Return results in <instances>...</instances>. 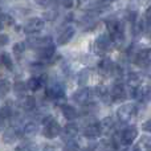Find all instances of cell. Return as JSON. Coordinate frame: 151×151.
<instances>
[{
  "label": "cell",
  "instance_id": "d4e9b609",
  "mask_svg": "<svg viewBox=\"0 0 151 151\" xmlns=\"http://www.w3.org/2000/svg\"><path fill=\"white\" fill-rule=\"evenodd\" d=\"M25 44L27 42H16V44H13L12 47V53L16 56V58H20L21 56H23V53L25 52Z\"/></svg>",
  "mask_w": 151,
  "mask_h": 151
},
{
  "label": "cell",
  "instance_id": "836d02e7",
  "mask_svg": "<svg viewBox=\"0 0 151 151\" xmlns=\"http://www.w3.org/2000/svg\"><path fill=\"white\" fill-rule=\"evenodd\" d=\"M111 76L115 78H122L123 77V69L121 68L119 65H114V68H113V70H111Z\"/></svg>",
  "mask_w": 151,
  "mask_h": 151
},
{
  "label": "cell",
  "instance_id": "e0dca14e",
  "mask_svg": "<svg viewBox=\"0 0 151 151\" xmlns=\"http://www.w3.org/2000/svg\"><path fill=\"white\" fill-rule=\"evenodd\" d=\"M61 111H63V115L66 118L68 121H73L77 118V110L74 109L72 105H68V104H65L64 106H61Z\"/></svg>",
  "mask_w": 151,
  "mask_h": 151
},
{
  "label": "cell",
  "instance_id": "30bf717a",
  "mask_svg": "<svg viewBox=\"0 0 151 151\" xmlns=\"http://www.w3.org/2000/svg\"><path fill=\"white\" fill-rule=\"evenodd\" d=\"M74 33H76V29L73 27H66V28H64L57 37V44L61 45V47L66 45L68 42L72 41V39L74 37Z\"/></svg>",
  "mask_w": 151,
  "mask_h": 151
},
{
  "label": "cell",
  "instance_id": "6da1fadb",
  "mask_svg": "<svg viewBox=\"0 0 151 151\" xmlns=\"http://www.w3.org/2000/svg\"><path fill=\"white\" fill-rule=\"evenodd\" d=\"M45 20L40 17H31L24 24V32L27 35H37L44 29Z\"/></svg>",
  "mask_w": 151,
  "mask_h": 151
},
{
  "label": "cell",
  "instance_id": "4316f807",
  "mask_svg": "<svg viewBox=\"0 0 151 151\" xmlns=\"http://www.w3.org/2000/svg\"><path fill=\"white\" fill-rule=\"evenodd\" d=\"M57 16H58L57 9H53V8L45 11V12L42 13V19H44L45 21H55L56 19H57Z\"/></svg>",
  "mask_w": 151,
  "mask_h": 151
},
{
  "label": "cell",
  "instance_id": "d6a6232c",
  "mask_svg": "<svg viewBox=\"0 0 151 151\" xmlns=\"http://www.w3.org/2000/svg\"><path fill=\"white\" fill-rule=\"evenodd\" d=\"M0 115H1L3 119H7V118H11L12 117V109H11L9 105H4L0 110Z\"/></svg>",
  "mask_w": 151,
  "mask_h": 151
},
{
  "label": "cell",
  "instance_id": "9c48e42d",
  "mask_svg": "<svg viewBox=\"0 0 151 151\" xmlns=\"http://www.w3.org/2000/svg\"><path fill=\"white\" fill-rule=\"evenodd\" d=\"M110 96H111L113 102H121L125 101L126 97H127V90H126L125 85L121 82L113 85V88L110 89Z\"/></svg>",
  "mask_w": 151,
  "mask_h": 151
},
{
  "label": "cell",
  "instance_id": "7a4b0ae2",
  "mask_svg": "<svg viewBox=\"0 0 151 151\" xmlns=\"http://www.w3.org/2000/svg\"><path fill=\"white\" fill-rule=\"evenodd\" d=\"M137 106L134 104H123L118 107L117 110V117L119 119V122L122 123H127L131 119V117L134 115L135 113Z\"/></svg>",
  "mask_w": 151,
  "mask_h": 151
},
{
  "label": "cell",
  "instance_id": "44dd1931",
  "mask_svg": "<svg viewBox=\"0 0 151 151\" xmlns=\"http://www.w3.org/2000/svg\"><path fill=\"white\" fill-rule=\"evenodd\" d=\"M27 86H28V90L37 91L42 86V82H41V80H40V77H31L27 81Z\"/></svg>",
  "mask_w": 151,
  "mask_h": 151
},
{
  "label": "cell",
  "instance_id": "f35d334b",
  "mask_svg": "<svg viewBox=\"0 0 151 151\" xmlns=\"http://www.w3.org/2000/svg\"><path fill=\"white\" fill-rule=\"evenodd\" d=\"M0 40H1V42H0V45H1V47H5V45L8 44V36L7 35H0Z\"/></svg>",
  "mask_w": 151,
  "mask_h": 151
},
{
  "label": "cell",
  "instance_id": "484cf974",
  "mask_svg": "<svg viewBox=\"0 0 151 151\" xmlns=\"http://www.w3.org/2000/svg\"><path fill=\"white\" fill-rule=\"evenodd\" d=\"M1 64L8 70H12L13 69V61H12V58H11V55H8L7 52L1 53Z\"/></svg>",
  "mask_w": 151,
  "mask_h": 151
},
{
  "label": "cell",
  "instance_id": "3957f363",
  "mask_svg": "<svg viewBox=\"0 0 151 151\" xmlns=\"http://www.w3.org/2000/svg\"><path fill=\"white\" fill-rule=\"evenodd\" d=\"M45 96L52 101H57V99L65 97V88L61 82H53L50 86H48L45 90Z\"/></svg>",
  "mask_w": 151,
  "mask_h": 151
},
{
  "label": "cell",
  "instance_id": "8fae6325",
  "mask_svg": "<svg viewBox=\"0 0 151 151\" xmlns=\"http://www.w3.org/2000/svg\"><path fill=\"white\" fill-rule=\"evenodd\" d=\"M102 135L101 129H99V123H90L83 129V137L88 139H94Z\"/></svg>",
  "mask_w": 151,
  "mask_h": 151
},
{
  "label": "cell",
  "instance_id": "603a6c76",
  "mask_svg": "<svg viewBox=\"0 0 151 151\" xmlns=\"http://www.w3.org/2000/svg\"><path fill=\"white\" fill-rule=\"evenodd\" d=\"M27 90H28V86H27V82H24V81H16L13 83V91L17 96H24V93Z\"/></svg>",
  "mask_w": 151,
  "mask_h": 151
},
{
  "label": "cell",
  "instance_id": "8992f818",
  "mask_svg": "<svg viewBox=\"0 0 151 151\" xmlns=\"http://www.w3.org/2000/svg\"><path fill=\"white\" fill-rule=\"evenodd\" d=\"M111 45H113V40H111V37H110L109 33L99 35V36L96 39V41H94V47H96V49L98 50L99 53L107 52V50L111 48Z\"/></svg>",
  "mask_w": 151,
  "mask_h": 151
},
{
  "label": "cell",
  "instance_id": "9a60e30c",
  "mask_svg": "<svg viewBox=\"0 0 151 151\" xmlns=\"http://www.w3.org/2000/svg\"><path fill=\"white\" fill-rule=\"evenodd\" d=\"M17 138V131L13 126H8L4 131H3V142L5 145H11L16 141Z\"/></svg>",
  "mask_w": 151,
  "mask_h": 151
},
{
  "label": "cell",
  "instance_id": "83f0119b",
  "mask_svg": "<svg viewBox=\"0 0 151 151\" xmlns=\"http://www.w3.org/2000/svg\"><path fill=\"white\" fill-rule=\"evenodd\" d=\"M1 24H3V27H4V28L13 27V25H15V19H13L11 15H8V13H3V15H1Z\"/></svg>",
  "mask_w": 151,
  "mask_h": 151
},
{
  "label": "cell",
  "instance_id": "ffe728a7",
  "mask_svg": "<svg viewBox=\"0 0 151 151\" xmlns=\"http://www.w3.org/2000/svg\"><path fill=\"white\" fill-rule=\"evenodd\" d=\"M23 133H24V135H27V137L36 135V134L39 133V125L35 122H28L25 126H24Z\"/></svg>",
  "mask_w": 151,
  "mask_h": 151
},
{
  "label": "cell",
  "instance_id": "d6986e66",
  "mask_svg": "<svg viewBox=\"0 0 151 151\" xmlns=\"http://www.w3.org/2000/svg\"><path fill=\"white\" fill-rule=\"evenodd\" d=\"M64 134L68 139H74L78 134V126L76 123H68L64 129Z\"/></svg>",
  "mask_w": 151,
  "mask_h": 151
},
{
  "label": "cell",
  "instance_id": "1f68e13d",
  "mask_svg": "<svg viewBox=\"0 0 151 151\" xmlns=\"http://www.w3.org/2000/svg\"><path fill=\"white\" fill-rule=\"evenodd\" d=\"M143 28H145V36L151 40V17H146V16H145Z\"/></svg>",
  "mask_w": 151,
  "mask_h": 151
},
{
  "label": "cell",
  "instance_id": "ac0fdd59",
  "mask_svg": "<svg viewBox=\"0 0 151 151\" xmlns=\"http://www.w3.org/2000/svg\"><path fill=\"white\" fill-rule=\"evenodd\" d=\"M21 107L25 111H32L36 109V98L33 96H25L21 101Z\"/></svg>",
  "mask_w": 151,
  "mask_h": 151
},
{
  "label": "cell",
  "instance_id": "e575fe53",
  "mask_svg": "<svg viewBox=\"0 0 151 151\" xmlns=\"http://www.w3.org/2000/svg\"><path fill=\"white\" fill-rule=\"evenodd\" d=\"M55 1L63 5L64 8H72L74 5V0H55Z\"/></svg>",
  "mask_w": 151,
  "mask_h": 151
},
{
  "label": "cell",
  "instance_id": "4fadbf2b",
  "mask_svg": "<svg viewBox=\"0 0 151 151\" xmlns=\"http://www.w3.org/2000/svg\"><path fill=\"white\" fill-rule=\"evenodd\" d=\"M142 78L141 74L135 73V72H130L127 76H126V83H127V88L130 89H137L141 86Z\"/></svg>",
  "mask_w": 151,
  "mask_h": 151
},
{
  "label": "cell",
  "instance_id": "7c38bea8",
  "mask_svg": "<svg viewBox=\"0 0 151 151\" xmlns=\"http://www.w3.org/2000/svg\"><path fill=\"white\" fill-rule=\"evenodd\" d=\"M55 53H56V47L53 44L37 49V56H39V58L40 60H44V61L52 60L53 56H55Z\"/></svg>",
  "mask_w": 151,
  "mask_h": 151
},
{
  "label": "cell",
  "instance_id": "f1b7e54d",
  "mask_svg": "<svg viewBox=\"0 0 151 151\" xmlns=\"http://www.w3.org/2000/svg\"><path fill=\"white\" fill-rule=\"evenodd\" d=\"M9 90H11V82L8 80H5V78H3L1 82H0V94H1L3 98L9 93Z\"/></svg>",
  "mask_w": 151,
  "mask_h": 151
},
{
  "label": "cell",
  "instance_id": "f546056e",
  "mask_svg": "<svg viewBox=\"0 0 151 151\" xmlns=\"http://www.w3.org/2000/svg\"><path fill=\"white\" fill-rule=\"evenodd\" d=\"M63 151H80V145L74 139H69L65 143V146H64Z\"/></svg>",
  "mask_w": 151,
  "mask_h": 151
},
{
  "label": "cell",
  "instance_id": "b9f144b4",
  "mask_svg": "<svg viewBox=\"0 0 151 151\" xmlns=\"http://www.w3.org/2000/svg\"><path fill=\"white\" fill-rule=\"evenodd\" d=\"M41 151H55V149H53L52 146H49V145H45V146L42 147Z\"/></svg>",
  "mask_w": 151,
  "mask_h": 151
},
{
  "label": "cell",
  "instance_id": "60d3db41",
  "mask_svg": "<svg viewBox=\"0 0 151 151\" xmlns=\"http://www.w3.org/2000/svg\"><path fill=\"white\" fill-rule=\"evenodd\" d=\"M145 74H146L149 78H151V63L145 68Z\"/></svg>",
  "mask_w": 151,
  "mask_h": 151
},
{
  "label": "cell",
  "instance_id": "74e56055",
  "mask_svg": "<svg viewBox=\"0 0 151 151\" xmlns=\"http://www.w3.org/2000/svg\"><path fill=\"white\" fill-rule=\"evenodd\" d=\"M142 129H143L146 133H151V119L146 121V122L143 123V126H142Z\"/></svg>",
  "mask_w": 151,
  "mask_h": 151
},
{
  "label": "cell",
  "instance_id": "277c9868",
  "mask_svg": "<svg viewBox=\"0 0 151 151\" xmlns=\"http://www.w3.org/2000/svg\"><path fill=\"white\" fill-rule=\"evenodd\" d=\"M27 44L31 48H35V49H40V48L48 47V45L53 44L52 37L49 36H35V35H31L27 39Z\"/></svg>",
  "mask_w": 151,
  "mask_h": 151
},
{
  "label": "cell",
  "instance_id": "cb8c5ba5",
  "mask_svg": "<svg viewBox=\"0 0 151 151\" xmlns=\"http://www.w3.org/2000/svg\"><path fill=\"white\" fill-rule=\"evenodd\" d=\"M89 80H90V70H89V69H82V70L78 73V77H77L78 83H80L81 86H83L89 82Z\"/></svg>",
  "mask_w": 151,
  "mask_h": 151
},
{
  "label": "cell",
  "instance_id": "7402d4cb",
  "mask_svg": "<svg viewBox=\"0 0 151 151\" xmlns=\"http://www.w3.org/2000/svg\"><path fill=\"white\" fill-rule=\"evenodd\" d=\"M16 151H40L39 145L35 142H23L20 146L16 147Z\"/></svg>",
  "mask_w": 151,
  "mask_h": 151
},
{
  "label": "cell",
  "instance_id": "d590c367",
  "mask_svg": "<svg viewBox=\"0 0 151 151\" xmlns=\"http://www.w3.org/2000/svg\"><path fill=\"white\" fill-rule=\"evenodd\" d=\"M31 70L32 72H36V73H42V70H44V65H42L41 63L32 64V65H31Z\"/></svg>",
  "mask_w": 151,
  "mask_h": 151
},
{
  "label": "cell",
  "instance_id": "52a82bcc",
  "mask_svg": "<svg viewBox=\"0 0 151 151\" xmlns=\"http://www.w3.org/2000/svg\"><path fill=\"white\" fill-rule=\"evenodd\" d=\"M121 135V143L123 146H131L137 138H138V129L137 127H127L119 134Z\"/></svg>",
  "mask_w": 151,
  "mask_h": 151
},
{
  "label": "cell",
  "instance_id": "2e32d148",
  "mask_svg": "<svg viewBox=\"0 0 151 151\" xmlns=\"http://www.w3.org/2000/svg\"><path fill=\"white\" fill-rule=\"evenodd\" d=\"M114 65L115 64L113 63L110 58L106 57V58H104V60L99 61L98 70H99L101 74H111V70H113V68H114Z\"/></svg>",
  "mask_w": 151,
  "mask_h": 151
},
{
  "label": "cell",
  "instance_id": "ba28073f",
  "mask_svg": "<svg viewBox=\"0 0 151 151\" xmlns=\"http://www.w3.org/2000/svg\"><path fill=\"white\" fill-rule=\"evenodd\" d=\"M91 90L89 88H82V89H78L77 91L73 93V101L78 105H88L91 99Z\"/></svg>",
  "mask_w": 151,
  "mask_h": 151
},
{
  "label": "cell",
  "instance_id": "ab89813d",
  "mask_svg": "<svg viewBox=\"0 0 151 151\" xmlns=\"http://www.w3.org/2000/svg\"><path fill=\"white\" fill-rule=\"evenodd\" d=\"M90 3H91V0H77L78 7H83L86 4H90Z\"/></svg>",
  "mask_w": 151,
  "mask_h": 151
},
{
  "label": "cell",
  "instance_id": "4dcf8cb0",
  "mask_svg": "<svg viewBox=\"0 0 151 151\" xmlns=\"http://www.w3.org/2000/svg\"><path fill=\"white\" fill-rule=\"evenodd\" d=\"M134 151H151V142H147V139L143 138L141 143L134 147Z\"/></svg>",
  "mask_w": 151,
  "mask_h": 151
},
{
  "label": "cell",
  "instance_id": "5b68a950",
  "mask_svg": "<svg viewBox=\"0 0 151 151\" xmlns=\"http://www.w3.org/2000/svg\"><path fill=\"white\" fill-rule=\"evenodd\" d=\"M44 129H42V135L48 139H53L61 134V126L58 125L57 121L52 119L49 122L44 123Z\"/></svg>",
  "mask_w": 151,
  "mask_h": 151
},
{
  "label": "cell",
  "instance_id": "7bdbcfd3",
  "mask_svg": "<svg viewBox=\"0 0 151 151\" xmlns=\"http://www.w3.org/2000/svg\"><path fill=\"white\" fill-rule=\"evenodd\" d=\"M0 1H1V3H5V1H7V0H0Z\"/></svg>",
  "mask_w": 151,
  "mask_h": 151
},
{
  "label": "cell",
  "instance_id": "5bb4252c",
  "mask_svg": "<svg viewBox=\"0 0 151 151\" xmlns=\"http://www.w3.org/2000/svg\"><path fill=\"white\" fill-rule=\"evenodd\" d=\"M115 125H114V121H113L111 117H106L99 122V129H101V133L104 135H109L113 130H114Z\"/></svg>",
  "mask_w": 151,
  "mask_h": 151
},
{
  "label": "cell",
  "instance_id": "8d00e7d4",
  "mask_svg": "<svg viewBox=\"0 0 151 151\" xmlns=\"http://www.w3.org/2000/svg\"><path fill=\"white\" fill-rule=\"evenodd\" d=\"M35 4L40 8H47L50 4V0H35Z\"/></svg>",
  "mask_w": 151,
  "mask_h": 151
}]
</instances>
